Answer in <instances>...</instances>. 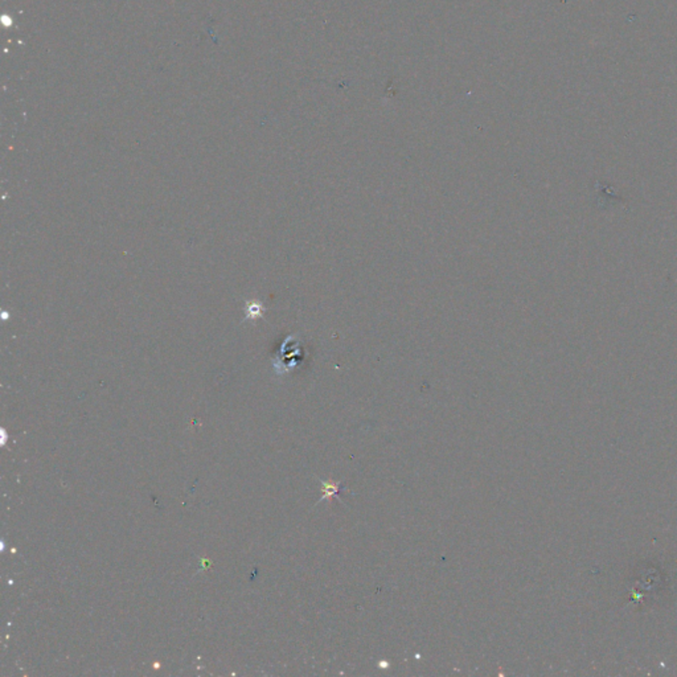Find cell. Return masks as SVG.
I'll use <instances>...</instances> for the list:
<instances>
[{"mask_svg": "<svg viewBox=\"0 0 677 677\" xmlns=\"http://www.w3.org/2000/svg\"><path fill=\"white\" fill-rule=\"evenodd\" d=\"M322 499L319 500V503L323 501V500H331L332 497H337V499L340 500L339 497V491H340V483L339 481H335V483H327V481L322 480ZM341 501V500H340Z\"/></svg>", "mask_w": 677, "mask_h": 677, "instance_id": "6da1fadb", "label": "cell"}, {"mask_svg": "<svg viewBox=\"0 0 677 677\" xmlns=\"http://www.w3.org/2000/svg\"><path fill=\"white\" fill-rule=\"evenodd\" d=\"M262 315V307L261 304H258L257 302L251 303L249 307H247V318L257 319L258 316H261Z\"/></svg>", "mask_w": 677, "mask_h": 677, "instance_id": "7a4b0ae2", "label": "cell"}]
</instances>
